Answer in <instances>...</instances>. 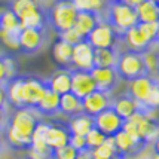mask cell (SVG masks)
Returning a JSON list of instances; mask_svg holds the SVG:
<instances>
[{"label": "cell", "mask_w": 159, "mask_h": 159, "mask_svg": "<svg viewBox=\"0 0 159 159\" xmlns=\"http://www.w3.org/2000/svg\"><path fill=\"white\" fill-rule=\"evenodd\" d=\"M48 40L46 28H21L20 31V51L25 55L39 52Z\"/></svg>", "instance_id": "52a82bcc"}, {"label": "cell", "mask_w": 159, "mask_h": 159, "mask_svg": "<svg viewBox=\"0 0 159 159\" xmlns=\"http://www.w3.org/2000/svg\"><path fill=\"white\" fill-rule=\"evenodd\" d=\"M21 22L18 16L9 9L5 7L0 11V33H11V31H20Z\"/></svg>", "instance_id": "f1b7e54d"}, {"label": "cell", "mask_w": 159, "mask_h": 159, "mask_svg": "<svg viewBox=\"0 0 159 159\" xmlns=\"http://www.w3.org/2000/svg\"><path fill=\"white\" fill-rule=\"evenodd\" d=\"M9 118H11V113L7 111V107L6 109H0V134L5 132V129L7 128Z\"/></svg>", "instance_id": "60d3db41"}, {"label": "cell", "mask_w": 159, "mask_h": 159, "mask_svg": "<svg viewBox=\"0 0 159 159\" xmlns=\"http://www.w3.org/2000/svg\"><path fill=\"white\" fill-rule=\"evenodd\" d=\"M106 135H104L103 132L97 129L95 126L91 129L86 135H85V140H86V147H88V150H92V149H95L98 146H101L106 141Z\"/></svg>", "instance_id": "836d02e7"}, {"label": "cell", "mask_w": 159, "mask_h": 159, "mask_svg": "<svg viewBox=\"0 0 159 159\" xmlns=\"http://www.w3.org/2000/svg\"><path fill=\"white\" fill-rule=\"evenodd\" d=\"M124 3H126V5H129V6L132 7H137L141 3V2H144V0H122Z\"/></svg>", "instance_id": "bcb514c9"}, {"label": "cell", "mask_w": 159, "mask_h": 159, "mask_svg": "<svg viewBox=\"0 0 159 159\" xmlns=\"http://www.w3.org/2000/svg\"><path fill=\"white\" fill-rule=\"evenodd\" d=\"M156 80H158L156 76L146 75V76H141V77H139V79H135V80H132V82H128L129 85H128L126 94L131 95V97L137 101L139 107H141V106L146 103L147 97L150 95V91H152L153 85H155Z\"/></svg>", "instance_id": "4fadbf2b"}, {"label": "cell", "mask_w": 159, "mask_h": 159, "mask_svg": "<svg viewBox=\"0 0 159 159\" xmlns=\"http://www.w3.org/2000/svg\"><path fill=\"white\" fill-rule=\"evenodd\" d=\"M115 70L118 73L119 79L125 80V82H132V80H135L139 77L149 75L147 69H146L143 54L131 51L128 48L126 49L119 48L118 61H116V66H115Z\"/></svg>", "instance_id": "277c9868"}, {"label": "cell", "mask_w": 159, "mask_h": 159, "mask_svg": "<svg viewBox=\"0 0 159 159\" xmlns=\"http://www.w3.org/2000/svg\"><path fill=\"white\" fill-rule=\"evenodd\" d=\"M24 89H25V107L34 110L36 106L45 97L48 85L37 76H24Z\"/></svg>", "instance_id": "9c48e42d"}, {"label": "cell", "mask_w": 159, "mask_h": 159, "mask_svg": "<svg viewBox=\"0 0 159 159\" xmlns=\"http://www.w3.org/2000/svg\"><path fill=\"white\" fill-rule=\"evenodd\" d=\"M7 79H6V71H5V64H3V60H2V55H0V85H6Z\"/></svg>", "instance_id": "7bdbcfd3"}, {"label": "cell", "mask_w": 159, "mask_h": 159, "mask_svg": "<svg viewBox=\"0 0 159 159\" xmlns=\"http://www.w3.org/2000/svg\"><path fill=\"white\" fill-rule=\"evenodd\" d=\"M100 20H101V16L98 14H94V12H77L73 28L82 36L83 39H86V36L95 28V25L100 22Z\"/></svg>", "instance_id": "7402d4cb"}, {"label": "cell", "mask_w": 159, "mask_h": 159, "mask_svg": "<svg viewBox=\"0 0 159 159\" xmlns=\"http://www.w3.org/2000/svg\"><path fill=\"white\" fill-rule=\"evenodd\" d=\"M20 31L0 33V42L11 51H20Z\"/></svg>", "instance_id": "e575fe53"}, {"label": "cell", "mask_w": 159, "mask_h": 159, "mask_svg": "<svg viewBox=\"0 0 159 159\" xmlns=\"http://www.w3.org/2000/svg\"><path fill=\"white\" fill-rule=\"evenodd\" d=\"M58 36H60L61 40H64L66 43H69L71 46H75V45H77V43H80L83 40V37L77 33L75 28H70V30H67V31H64V33H61Z\"/></svg>", "instance_id": "f35d334b"}, {"label": "cell", "mask_w": 159, "mask_h": 159, "mask_svg": "<svg viewBox=\"0 0 159 159\" xmlns=\"http://www.w3.org/2000/svg\"><path fill=\"white\" fill-rule=\"evenodd\" d=\"M86 40L94 49H103V48H119L122 43V36L119 34L109 22L104 20H100L95 28L86 36Z\"/></svg>", "instance_id": "8992f818"}, {"label": "cell", "mask_w": 159, "mask_h": 159, "mask_svg": "<svg viewBox=\"0 0 159 159\" xmlns=\"http://www.w3.org/2000/svg\"><path fill=\"white\" fill-rule=\"evenodd\" d=\"M149 159H159V155H152V156H149Z\"/></svg>", "instance_id": "681fc988"}, {"label": "cell", "mask_w": 159, "mask_h": 159, "mask_svg": "<svg viewBox=\"0 0 159 159\" xmlns=\"http://www.w3.org/2000/svg\"><path fill=\"white\" fill-rule=\"evenodd\" d=\"M70 73H71V89H70V92L75 94L77 98L83 100L86 95H89L91 92L95 91V83H94V79H92L89 71L71 69Z\"/></svg>", "instance_id": "7c38bea8"}, {"label": "cell", "mask_w": 159, "mask_h": 159, "mask_svg": "<svg viewBox=\"0 0 159 159\" xmlns=\"http://www.w3.org/2000/svg\"><path fill=\"white\" fill-rule=\"evenodd\" d=\"M46 85L58 95L67 94L71 89V73L69 69H58L46 79Z\"/></svg>", "instance_id": "d6986e66"}, {"label": "cell", "mask_w": 159, "mask_h": 159, "mask_svg": "<svg viewBox=\"0 0 159 159\" xmlns=\"http://www.w3.org/2000/svg\"><path fill=\"white\" fill-rule=\"evenodd\" d=\"M122 129L132 135L134 139L144 143L146 146H149L159 135V122L153 115L139 110L135 115H132L131 118L125 120Z\"/></svg>", "instance_id": "3957f363"}, {"label": "cell", "mask_w": 159, "mask_h": 159, "mask_svg": "<svg viewBox=\"0 0 159 159\" xmlns=\"http://www.w3.org/2000/svg\"><path fill=\"white\" fill-rule=\"evenodd\" d=\"M77 11L71 0H57L46 12V24L55 33L61 34L73 28L77 16Z\"/></svg>", "instance_id": "5b68a950"}, {"label": "cell", "mask_w": 159, "mask_h": 159, "mask_svg": "<svg viewBox=\"0 0 159 159\" xmlns=\"http://www.w3.org/2000/svg\"><path fill=\"white\" fill-rule=\"evenodd\" d=\"M46 131H48V122H42L39 120L37 126L33 131V135H31V144L33 147H45L46 144Z\"/></svg>", "instance_id": "1f68e13d"}, {"label": "cell", "mask_w": 159, "mask_h": 159, "mask_svg": "<svg viewBox=\"0 0 159 159\" xmlns=\"http://www.w3.org/2000/svg\"><path fill=\"white\" fill-rule=\"evenodd\" d=\"M67 126H69L70 134H75V135H86V134L94 128V118L82 111V113L76 115V116L69 118Z\"/></svg>", "instance_id": "603a6c76"}, {"label": "cell", "mask_w": 159, "mask_h": 159, "mask_svg": "<svg viewBox=\"0 0 159 159\" xmlns=\"http://www.w3.org/2000/svg\"><path fill=\"white\" fill-rule=\"evenodd\" d=\"M69 144L71 147H75L77 152H83V150H88L86 147V140L85 135H75V134H70V141Z\"/></svg>", "instance_id": "ab89813d"}, {"label": "cell", "mask_w": 159, "mask_h": 159, "mask_svg": "<svg viewBox=\"0 0 159 159\" xmlns=\"http://www.w3.org/2000/svg\"><path fill=\"white\" fill-rule=\"evenodd\" d=\"M25 159H27V158H25Z\"/></svg>", "instance_id": "11a10c76"}, {"label": "cell", "mask_w": 159, "mask_h": 159, "mask_svg": "<svg viewBox=\"0 0 159 159\" xmlns=\"http://www.w3.org/2000/svg\"><path fill=\"white\" fill-rule=\"evenodd\" d=\"M94 83H95V89L106 92V94H111L115 88L119 83V76L115 69H100V67H94L89 71Z\"/></svg>", "instance_id": "5bb4252c"}, {"label": "cell", "mask_w": 159, "mask_h": 159, "mask_svg": "<svg viewBox=\"0 0 159 159\" xmlns=\"http://www.w3.org/2000/svg\"><path fill=\"white\" fill-rule=\"evenodd\" d=\"M71 69L83 70V71H91L94 69V48L86 39H83L80 43L73 46Z\"/></svg>", "instance_id": "30bf717a"}, {"label": "cell", "mask_w": 159, "mask_h": 159, "mask_svg": "<svg viewBox=\"0 0 159 159\" xmlns=\"http://www.w3.org/2000/svg\"><path fill=\"white\" fill-rule=\"evenodd\" d=\"M60 113L67 118L82 113V100L71 92L60 95Z\"/></svg>", "instance_id": "484cf974"}, {"label": "cell", "mask_w": 159, "mask_h": 159, "mask_svg": "<svg viewBox=\"0 0 159 159\" xmlns=\"http://www.w3.org/2000/svg\"><path fill=\"white\" fill-rule=\"evenodd\" d=\"M156 76H158V79H159V61H158V70H156Z\"/></svg>", "instance_id": "f907efd6"}, {"label": "cell", "mask_w": 159, "mask_h": 159, "mask_svg": "<svg viewBox=\"0 0 159 159\" xmlns=\"http://www.w3.org/2000/svg\"><path fill=\"white\" fill-rule=\"evenodd\" d=\"M152 152L153 155H159V135L152 141Z\"/></svg>", "instance_id": "ee69618b"}, {"label": "cell", "mask_w": 159, "mask_h": 159, "mask_svg": "<svg viewBox=\"0 0 159 159\" xmlns=\"http://www.w3.org/2000/svg\"><path fill=\"white\" fill-rule=\"evenodd\" d=\"M110 106H111L110 94H106V92H101V91L97 89L94 92H91L89 95H86L82 100V111L92 116V118L97 116L98 113H101Z\"/></svg>", "instance_id": "2e32d148"}, {"label": "cell", "mask_w": 159, "mask_h": 159, "mask_svg": "<svg viewBox=\"0 0 159 159\" xmlns=\"http://www.w3.org/2000/svg\"><path fill=\"white\" fill-rule=\"evenodd\" d=\"M143 58H144V64H146V69H147L149 76H156L158 61H159V52L153 51V46H152L149 51H146L144 54H143Z\"/></svg>", "instance_id": "d6a6232c"}, {"label": "cell", "mask_w": 159, "mask_h": 159, "mask_svg": "<svg viewBox=\"0 0 159 159\" xmlns=\"http://www.w3.org/2000/svg\"><path fill=\"white\" fill-rule=\"evenodd\" d=\"M139 22H159V6L152 0H144L135 7Z\"/></svg>", "instance_id": "4316f807"}, {"label": "cell", "mask_w": 159, "mask_h": 159, "mask_svg": "<svg viewBox=\"0 0 159 159\" xmlns=\"http://www.w3.org/2000/svg\"><path fill=\"white\" fill-rule=\"evenodd\" d=\"M7 106V95H6V86L0 85V109H6Z\"/></svg>", "instance_id": "b9f144b4"}, {"label": "cell", "mask_w": 159, "mask_h": 159, "mask_svg": "<svg viewBox=\"0 0 159 159\" xmlns=\"http://www.w3.org/2000/svg\"><path fill=\"white\" fill-rule=\"evenodd\" d=\"M70 131L67 122L62 120H54L48 122V131H46V144L49 149H58L62 146L69 144Z\"/></svg>", "instance_id": "9a60e30c"}, {"label": "cell", "mask_w": 159, "mask_h": 159, "mask_svg": "<svg viewBox=\"0 0 159 159\" xmlns=\"http://www.w3.org/2000/svg\"><path fill=\"white\" fill-rule=\"evenodd\" d=\"M92 159H111L115 155H118V147L113 137H107L101 146H98L95 149L89 150Z\"/></svg>", "instance_id": "f546056e"}, {"label": "cell", "mask_w": 159, "mask_h": 159, "mask_svg": "<svg viewBox=\"0 0 159 159\" xmlns=\"http://www.w3.org/2000/svg\"><path fill=\"white\" fill-rule=\"evenodd\" d=\"M34 111L37 115H40V116L54 118L55 115L60 113V95L48 88L45 97L42 98V101L36 106Z\"/></svg>", "instance_id": "44dd1931"}, {"label": "cell", "mask_w": 159, "mask_h": 159, "mask_svg": "<svg viewBox=\"0 0 159 159\" xmlns=\"http://www.w3.org/2000/svg\"><path fill=\"white\" fill-rule=\"evenodd\" d=\"M111 107L116 110V113H118L124 120H126L128 118H131L132 115H135V113L140 110L137 101H135L131 95H128L126 92L122 94V95H118L115 100H111Z\"/></svg>", "instance_id": "ffe728a7"}, {"label": "cell", "mask_w": 159, "mask_h": 159, "mask_svg": "<svg viewBox=\"0 0 159 159\" xmlns=\"http://www.w3.org/2000/svg\"><path fill=\"white\" fill-rule=\"evenodd\" d=\"M76 159H92V156H91L89 150H83V152H79Z\"/></svg>", "instance_id": "f6af8a7d"}, {"label": "cell", "mask_w": 159, "mask_h": 159, "mask_svg": "<svg viewBox=\"0 0 159 159\" xmlns=\"http://www.w3.org/2000/svg\"><path fill=\"white\" fill-rule=\"evenodd\" d=\"M153 45L159 46V24H158V30H156V36H155V43H153Z\"/></svg>", "instance_id": "7dc6e473"}, {"label": "cell", "mask_w": 159, "mask_h": 159, "mask_svg": "<svg viewBox=\"0 0 159 159\" xmlns=\"http://www.w3.org/2000/svg\"><path fill=\"white\" fill-rule=\"evenodd\" d=\"M37 124V113L33 109H16L11 115L7 128L5 129L9 147L14 150H27Z\"/></svg>", "instance_id": "6da1fadb"}, {"label": "cell", "mask_w": 159, "mask_h": 159, "mask_svg": "<svg viewBox=\"0 0 159 159\" xmlns=\"http://www.w3.org/2000/svg\"><path fill=\"white\" fill-rule=\"evenodd\" d=\"M2 60H3V64H5L6 79H7V82H9L11 79L18 76V64H16L14 57H11V55H2Z\"/></svg>", "instance_id": "74e56055"}, {"label": "cell", "mask_w": 159, "mask_h": 159, "mask_svg": "<svg viewBox=\"0 0 159 159\" xmlns=\"http://www.w3.org/2000/svg\"><path fill=\"white\" fill-rule=\"evenodd\" d=\"M6 86L7 104L16 109H25V89H24V76H16L5 85Z\"/></svg>", "instance_id": "ac0fdd59"}, {"label": "cell", "mask_w": 159, "mask_h": 159, "mask_svg": "<svg viewBox=\"0 0 159 159\" xmlns=\"http://www.w3.org/2000/svg\"><path fill=\"white\" fill-rule=\"evenodd\" d=\"M158 6H159V3H158Z\"/></svg>", "instance_id": "f5cc1de1"}, {"label": "cell", "mask_w": 159, "mask_h": 159, "mask_svg": "<svg viewBox=\"0 0 159 159\" xmlns=\"http://www.w3.org/2000/svg\"><path fill=\"white\" fill-rule=\"evenodd\" d=\"M122 43L128 49L140 52V54H144L146 51H149L153 46V42L141 30V27H140L139 24L135 27L129 28L128 31H125L124 34H122Z\"/></svg>", "instance_id": "8fae6325"}, {"label": "cell", "mask_w": 159, "mask_h": 159, "mask_svg": "<svg viewBox=\"0 0 159 159\" xmlns=\"http://www.w3.org/2000/svg\"><path fill=\"white\" fill-rule=\"evenodd\" d=\"M146 159H149V158H146Z\"/></svg>", "instance_id": "db71d44e"}, {"label": "cell", "mask_w": 159, "mask_h": 159, "mask_svg": "<svg viewBox=\"0 0 159 159\" xmlns=\"http://www.w3.org/2000/svg\"><path fill=\"white\" fill-rule=\"evenodd\" d=\"M119 48L94 49V67L100 69H115L118 61Z\"/></svg>", "instance_id": "cb8c5ba5"}, {"label": "cell", "mask_w": 159, "mask_h": 159, "mask_svg": "<svg viewBox=\"0 0 159 159\" xmlns=\"http://www.w3.org/2000/svg\"><path fill=\"white\" fill-rule=\"evenodd\" d=\"M124 119L119 116L113 107H107L106 110L94 116V126L100 129L106 137H113L115 134L122 131L124 128Z\"/></svg>", "instance_id": "ba28073f"}, {"label": "cell", "mask_w": 159, "mask_h": 159, "mask_svg": "<svg viewBox=\"0 0 159 159\" xmlns=\"http://www.w3.org/2000/svg\"><path fill=\"white\" fill-rule=\"evenodd\" d=\"M152 2H155V3H159V0H152Z\"/></svg>", "instance_id": "816d5d0a"}, {"label": "cell", "mask_w": 159, "mask_h": 159, "mask_svg": "<svg viewBox=\"0 0 159 159\" xmlns=\"http://www.w3.org/2000/svg\"><path fill=\"white\" fill-rule=\"evenodd\" d=\"M77 155L79 152L70 144H66L52 150V159H76Z\"/></svg>", "instance_id": "8d00e7d4"}, {"label": "cell", "mask_w": 159, "mask_h": 159, "mask_svg": "<svg viewBox=\"0 0 159 159\" xmlns=\"http://www.w3.org/2000/svg\"><path fill=\"white\" fill-rule=\"evenodd\" d=\"M73 5L79 12H94L101 15L104 7L107 5V0H71Z\"/></svg>", "instance_id": "4dcf8cb0"}, {"label": "cell", "mask_w": 159, "mask_h": 159, "mask_svg": "<svg viewBox=\"0 0 159 159\" xmlns=\"http://www.w3.org/2000/svg\"><path fill=\"white\" fill-rule=\"evenodd\" d=\"M111 159H128L126 156H124V155H120V153H118V155H115Z\"/></svg>", "instance_id": "c3c4849f"}, {"label": "cell", "mask_w": 159, "mask_h": 159, "mask_svg": "<svg viewBox=\"0 0 159 159\" xmlns=\"http://www.w3.org/2000/svg\"><path fill=\"white\" fill-rule=\"evenodd\" d=\"M113 140H115V143H116L118 152L120 153V155L126 156L128 159L132 158V156H135V155H139V153H141L146 147H147L144 143H141L140 140L134 139L132 135H129L128 132H125L124 129L119 131L118 134H115V135H113Z\"/></svg>", "instance_id": "e0dca14e"}, {"label": "cell", "mask_w": 159, "mask_h": 159, "mask_svg": "<svg viewBox=\"0 0 159 159\" xmlns=\"http://www.w3.org/2000/svg\"><path fill=\"white\" fill-rule=\"evenodd\" d=\"M40 5L37 3V0H11V3H9V9L18 16L20 21L31 12L37 11Z\"/></svg>", "instance_id": "83f0119b"}, {"label": "cell", "mask_w": 159, "mask_h": 159, "mask_svg": "<svg viewBox=\"0 0 159 159\" xmlns=\"http://www.w3.org/2000/svg\"><path fill=\"white\" fill-rule=\"evenodd\" d=\"M100 16L109 22L120 36L139 24L135 7L124 3L122 0H107V5Z\"/></svg>", "instance_id": "7a4b0ae2"}, {"label": "cell", "mask_w": 159, "mask_h": 159, "mask_svg": "<svg viewBox=\"0 0 159 159\" xmlns=\"http://www.w3.org/2000/svg\"><path fill=\"white\" fill-rule=\"evenodd\" d=\"M27 159H52V149L45 147H33L30 146L27 150Z\"/></svg>", "instance_id": "d590c367"}, {"label": "cell", "mask_w": 159, "mask_h": 159, "mask_svg": "<svg viewBox=\"0 0 159 159\" xmlns=\"http://www.w3.org/2000/svg\"><path fill=\"white\" fill-rule=\"evenodd\" d=\"M71 54H73V46L58 37V40H55L52 46V57L61 66V69H71Z\"/></svg>", "instance_id": "d4e9b609"}]
</instances>
